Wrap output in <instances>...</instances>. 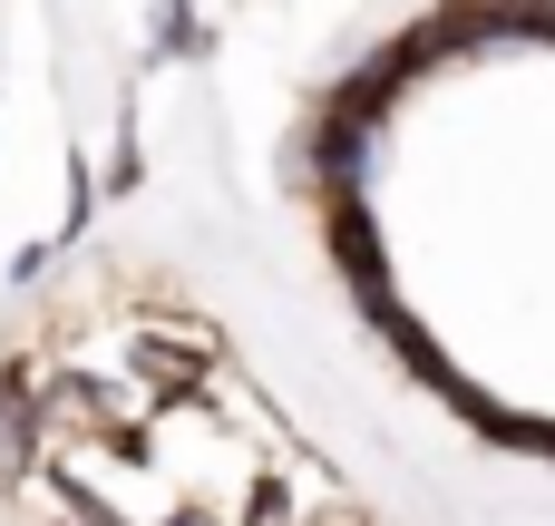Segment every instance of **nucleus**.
Wrapping results in <instances>:
<instances>
[{
    "label": "nucleus",
    "instance_id": "f257e3e1",
    "mask_svg": "<svg viewBox=\"0 0 555 526\" xmlns=\"http://www.w3.org/2000/svg\"><path fill=\"white\" fill-rule=\"evenodd\" d=\"M0 526H371L156 273L49 283L0 351Z\"/></svg>",
    "mask_w": 555,
    "mask_h": 526
}]
</instances>
